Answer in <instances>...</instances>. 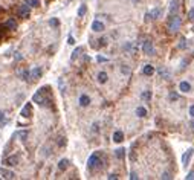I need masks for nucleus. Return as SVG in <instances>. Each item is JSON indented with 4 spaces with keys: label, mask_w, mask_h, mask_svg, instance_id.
<instances>
[{
    "label": "nucleus",
    "mask_w": 194,
    "mask_h": 180,
    "mask_svg": "<svg viewBox=\"0 0 194 180\" xmlns=\"http://www.w3.org/2000/svg\"><path fill=\"white\" fill-rule=\"evenodd\" d=\"M180 23H182L180 17L177 14H171L170 20H168V29H170V32H176V31L180 28Z\"/></svg>",
    "instance_id": "obj_1"
},
{
    "label": "nucleus",
    "mask_w": 194,
    "mask_h": 180,
    "mask_svg": "<svg viewBox=\"0 0 194 180\" xmlns=\"http://www.w3.org/2000/svg\"><path fill=\"white\" fill-rule=\"evenodd\" d=\"M101 163V160H99V153H93L90 157H89V160H87V168L89 169H95V168H98Z\"/></svg>",
    "instance_id": "obj_2"
},
{
    "label": "nucleus",
    "mask_w": 194,
    "mask_h": 180,
    "mask_svg": "<svg viewBox=\"0 0 194 180\" xmlns=\"http://www.w3.org/2000/svg\"><path fill=\"white\" fill-rule=\"evenodd\" d=\"M43 89H45V87H41V89L38 90V92H35V93H34V96H32V102L38 104V105H45L46 99L43 98Z\"/></svg>",
    "instance_id": "obj_3"
},
{
    "label": "nucleus",
    "mask_w": 194,
    "mask_h": 180,
    "mask_svg": "<svg viewBox=\"0 0 194 180\" xmlns=\"http://www.w3.org/2000/svg\"><path fill=\"white\" fill-rule=\"evenodd\" d=\"M3 163H5V166H8V168H9V166L19 165V156H17V154H12V156H9V157H6Z\"/></svg>",
    "instance_id": "obj_4"
},
{
    "label": "nucleus",
    "mask_w": 194,
    "mask_h": 180,
    "mask_svg": "<svg viewBox=\"0 0 194 180\" xmlns=\"http://www.w3.org/2000/svg\"><path fill=\"white\" fill-rule=\"evenodd\" d=\"M142 50H144V54L145 55H153L154 54V47H153V43L147 40V41H144V45H142Z\"/></svg>",
    "instance_id": "obj_5"
},
{
    "label": "nucleus",
    "mask_w": 194,
    "mask_h": 180,
    "mask_svg": "<svg viewBox=\"0 0 194 180\" xmlns=\"http://www.w3.org/2000/svg\"><path fill=\"white\" fill-rule=\"evenodd\" d=\"M19 14H20L21 17H29V14H31V6L26 5V3H21V5L19 6Z\"/></svg>",
    "instance_id": "obj_6"
},
{
    "label": "nucleus",
    "mask_w": 194,
    "mask_h": 180,
    "mask_svg": "<svg viewBox=\"0 0 194 180\" xmlns=\"http://www.w3.org/2000/svg\"><path fill=\"white\" fill-rule=\"evenodd\" d=\"M31 78L32 80H40L41 78V75H43V70H41V67H38V66H35V67L31 70Z\"/></svg>",
    "instance_id": "obj_7"
},
{
    "label": "nucleus",
    "mask_w": 194,
    "mask_h": 180,
    "mask_svg": "<svg viewBox=\"0 0 194 180\" xmlns=\"http://www.w3.org/2000/svg\"><path fill=\"white\" fill-rule=\"evenodd\" d=\"M104 29H105V26H104L103 21L95 20L93 23H92V31H93V32H103Z\"/></svg>",
    "instance_id": "obj_8"
},
{
    "label": "nucleus",
    "mask_w": 194,
    "mask_h": 180,
    "mask_svg": "<svg viewBox=\"0 0 194 180\" xmlns=\"http://www.w3.org/2000/svg\"><path fill=\"white\" fill-rule=\"evenodd\" d=\"M0 175H2L3 179H14L15 177V174L12 173V171L6 169L5 166H2V168H0Z\"/></svg>",
    "instance_id": "obj_9"
},
{
    "label": "nucleus",
    "mask_w": 194,
    "mask_h": 180,
    "mask_svg": "<svg viewBox=\"0 0 194 180\" xmlns=\"http://www.w3.org/2000/svg\"><path fill=\"white\" fill-rule=\"evenodd\" d=\"M193 153H194V150H193V148H189V150H187V153L182 156V163H183V166H187V165L189 163V159H191Z\"/></svg>",
    "instance_id": "obj_10"
},
{
    "label": "nucleus",
    "mask_w": 194,
    "mask_h": 180,
    "mask_svg": "<svg viewBox=\"0 0 194 180\" xmlns=\"http://www.w3.org/2000/svg\"><path fill=\"white\" fill-rule=\"evenodd\" d=\"M148 14V19H159L161 14H162V9L161 8H154V9H151L150 12H147Z\"/></svg>",
    "instance_id": "obj_11"
},
{
    "label": "nucleus",
    "mask_w": 194,
    "mask_h": 180,
    "mask_svg": "<svg viewBox=\"0 0 194 180\" xmlns=\"http://www.w3.org/2000/svg\"><path fill=\"white\" fill-rule=\"evenodd\" d=\"M113 140L116 143H119V142H122V140H124V133H122L121 130H116L113 133Z\"/></svg>",
    "instance_id": "obj_12"
},
{
    "label": "nucleus",
    "mask_w": 194,
    "mask_h": 180,
    "mask_svg": "<svg viewBox=\"0 0 194 180\" xmlns=\"http://www.w3.org/2000/svg\"><path fill=\"white\" fill-rule=\"evenodd\" d=\"M157 73H159L164 80H170V72H168V69H167V67H159V69H157Z\"/></svg>",
    "instance_id": "obj_13"
},
{
    "label": "nucleus",
    "mask_w": 194,
    "mask_h": 180,
    "mask_svg": "<svg viewBox=\"0 0 194 180\" xmlns=\"http://www.w3.org/2000/svg\"><path fill=\"white\" fill-rule=\"evenodd\" d=\"M78 101H80V105H81V107H87V105L90 104V98H89L87 95H81Z\"/></svg>",
    "instance_id": "obj_14"
},
{
    "label": "nucleus",
    "mask_w": 194,
    "mask_h": 180,
    "mask_svg": "<svg viewBox=\"0 0 194 180\" xmlns=\"http://www.w3.org/2000/svg\"><path fill=\"white\" fill-rule=\"evenodd\" d=\"M20 115L23 116V118H29V116H31V104H29V102L26 104V105H25L23 108H21Z\"/></svg>",
    "instance_id": "obj_15"
},
{
    "label": "nucleus",
    "mask_w": 194,
    "mask_h": 180,
    "mask_svg": "<svg viewBox=\"0 0 194 180\" xmlns=\"http://www.w3.org/2000/svg\"><path fill=\"white\" fill-rule=\"evenodd\" d=\"M142 72H144V75L151 76L153 73H154V67H153V66H150V64H145V66H144V69H142Z\"/></svg>",
    "instance_id": "obj_16"
},
{
    "label": "nucleus",
    "mask_w": 194,
    "mask_h": 180,
    "mask_svg": "<svg viewBox=\"0 0 194 180\" xmlns=\"http://www.w3.org/2000/svg\"><path fill=\"white\" fill-rule=\"evenodd\" d=\"M179 89H180V92L187 93V92L191 90V84H189V82H187V81H182V82L179 84Z\"/></svg>",
    "instance_id": "obj_17"
},
{
    "label": "nucleus",
    "mask_w": 194,
    "mask_h": 180,
    "mask_svg": "<svg viewBox=\"0 0 194 180\" xmlns=\"http://www.w3.org/2000/svg\"><path fill=\"white\" fill-rule=\"evenodd\" d=\"M67 168H69V160L67 159H61L58 162V169L60 171H66Z\"/></svg>",
    "instance_id": "obj_18"
},
{
    "label": "nucleus",
    "mask_w": 194,
    "mask_h": 180,
    "mask_svg": "<svg viewBox=\"0 0 194 180\" xmlns=\"http://www.w3.org/2000/svg\"><path fill=\"white\" fill-rule=\"evenodd\" d=\"M19 76H20V80H23V81H28L29 78H31V73H29V70L23 69V70H20V72H19Z\"/></svg>",
    "instance_id": "obj_19"
},
{
    "label": "nucleus",
    "mask_w": 194,
    "mask_h": 180,
    "mask_svg": "<svg viewBox=\"0 0 194 180\" xmlns=\"http://www.w3.org/2000/svg\"><path fill=\"white\" fill-rule=\"evenodd\" d=\"M107 73H105V72H99L98 73V82H99V84H104V82H107Z\"/></svg>",
    "instance_id": "obj_20"
},
{
    "label": "nucleus",
    "mask_w": 194,
    "mask_h": 180,
    "mask_svg": "<svg viewBox=\"0 0 194 180\" xmlns=\"http://www.w3.org/2000/svg\"><path fill=\"white\" fill-rule=\"evenodd\" d=\"M17 136L20 137V140H23V142H25V140L28 139V136H29V131H28V130H21V131H19V133H17Z\"/></svg>",
    "instance_id": "obj_21"
},
{
    "label": "nucleus",
    "mask_w": 194,
    "mask_h": 180,
    "mask_svg": "<svg viewBox=\"0 0 194 180\" xmlns=\"http://www.w3.org/2000/svg\"><path fill=\"white\" fill-rule=\"evenodd\" d=\"M115 156H116L118 159H124V157H125V150H124V148H118V150H115Z\"/></svg>",
    "instance_id": "obj_22"
},
{
    "label": "nucleus",
    "mask_w": 194,
    "mask_h": 180,
    "mask_svg": "<svg viewBox=\"0 0 194 180\" xmlns=\"http://www.w3.org/2000/svg\"><path fill=\"white\" fill-rule=\"evenodd\" d=\"M26 5H29L31 8H37L40 6V0H25Z\"/></svg>",
    "instance_id": "obj_23"
},
{
    "label": "nucleus",
    "mask_w": 194,
    "mask_h": 180,
    "mask_svg": "<svg viewBox=\"0 0 194 180\" xmlns=\"http://www.w3.org/2000/svg\"><path fill=\"white\" fill-rule=\"evenodd\" d=\"M136 115H138L139 118H145L147 116V110H145L144 107H138L136 108Z\"/></svg>",
    "instance_id": "obj_24"
},
{
    "label": "nucleus",
    "mask_w": 194,
    "mask_h": 180,
    "mask_svg": "<svg viewBox=\"0 0 194 180\" xmlns=\"http://www.w3.org/2000/svg\"><path fill=\"white\" fill-rule=\"evenodd\" d=\"M6 28H11V29H15L17 28V21L14 19H9V20H6Z\"/></svg>",
    "instance_id": "obj_25"
},
{
    "label": "nucleus",
    "mask_w": 194,
    "mask_h": 180,
    "mask_svg": "<svg viewBox=\"0 0 194 180\" xmlns=\"http://www.w3.org/2000/svg\"><path fill=\"white\" fill-rule=\"evenodd\" d=\"M81 52H83V47H77V49L73 50V54H72V56H70V60H72V61H75V60H77V56L80 55Z\"/></svg>",
    "instance_id": "obj_26"
},
{
    "label": "nucleus",
    "mask_w": 194,
    "mask_h": 180,
    "mask_svg": "<svg viewBox=\"0 0 194 180\" xmlns=\"http://www.w3.org/2000/svg\"><path fill=\"white\" fill-rule=\"evenodd\" d=\"M141 98H142L144 101H150V99H151V92H150V90H145V92H142Z\"/></svg>",
    "instance_id": "obj_27"
},
{
    "label": "nucleus",
    "mask_w": 194,
    "mask_h": 180,
    "mask_svg": "<svg viewBox=\"0 0 194 180\" xmlns=\"http://www.w3.org/2000/svg\"><path fill=\"white\" fill-rule=\"evenodd\" d=\"M49 26H51V28H58V26H60V20L55 19V17H54V19H51L49 20Z\"/></svg>",
    "instance_id": "obj_28"
},
{
    "label": "nucleus",
    "mask_w": 194,
    "mask_h": 180,
    "mask_svg": "<svg viewBox=\"0 0 194 180\" xmlns=\"http://www.w3.org/2000/svg\"><path fill=\"white\" fill-rule=\"evenodd\" d=\"M177 8H179V0H173V2H171V6H170V12L173 14Z\"/></svg>",
    "instance_id": "obj_29"
},
{
    "label": "nucleus",
    "mask_w": 194,
    "mask_h": 180,
    "mask_svg": "<svg viewBox=\"0 0 194 180\" xmlns=\"http://www.w3.org/2000/svg\"><path fill=\"white\" fill-rule=\"evenodd\" d=\"M86 11H87V6L86 5H81L80 8H78V17H83L86 14Z\"/></svg>",
    "instance_id": "obj_30"
},
{
    "label": "nucleus",
    "mask_w": 194,
    "mask_h": 180,
    "mask_svg": "<svg viewBox=\"0 0 194 180\" xmlns=\"http://www.w3.org/2000/svg\"><path fill=\"white\" fill-rule=\"evenodd\" d=\"M177 99H179V95L174 93V92H171L170 93V101H177Z\"/></svg>",
    "instance_id": "obj_31"
},
{
    "label": "nucleus",
    "mask_w": 194,
    "mask_h": 180,
    "mask_svg": "<svg viewBox=\"0 0 194 180\" xmlns=\"http://www.w3.org/2000/svg\"><path fill=\"white\" fill-rule=\"evenodd\" d=\"M96 61H98V63H107V58H105V56H101V55H98L96 56Z\"/></svg>",
    "instance_id": "obj_32"
},
{
    "label": "nucleus",
    "mask_w": 194,
    "mask_h": 180,
    "mask_svg": "<svg viewBox=\"0 0 194 180\" xmlns=\"http://www.w3.org/2000/svg\"><path fill=\"white\" fill-rule=\"evenodd\" d=\"M187 47V41L185 40H180V43H179V49H185Z\"/></svg>",
    "instance_id": "obj_33"
},
{
    "label": "nucleus",
    "mask_w": 194,
    "mask_h": 180,
    "mask_svg": "<svg viewBox=\"0 0 194 180\" xmlns=\"http://www.w3.org/2000/svg\"><path fill=\"white\" fill-rule=\"evenodd\" d=\"M14 58H15V61H20L21 58H23V55L20 54V52H15V55H14Z\"/></svg>",
    "instance_id": "obj_34"
},
{
    "label": "nucleus",
    "mask_w": 194,
    "mask_h": 180,
    "mask_svg": "<svg viewBox=\"0 0 194 180\" xmlns=\"http://www.w3.org/2000/svg\"><path fill=\"white\" fill-rule=\"evenodd\" d=\"M67 43H69V45H75V40H73L72 35H69V37H67Z\"/></svg>",
    "instance_id": "obj_35"
},
{
    "label": "nucleus",
    "mask_w": 194,
    "mask_h": 180,
    "mask_svg": "<svg viewBox=\"0 0 194 180\" xmlns=\"http://www.w3.org/2000/svg\"><path fill=\"white\" fill-rule=\"evenodd\" d=\"M187 180H194V171H191V173L187 175Z\"/></svg>",
    "instance_id": "obj_36"
},
{
    "label": "nucleus",
    "mask_w": 194,
    "mask_h": 180,
    "mask_svg": "<svg viewBox=\"0 0 194 180\" xmlns=\"http://www.w3.org/2000/svg\"><path fill=\"white\" fill-rule=\"evenodd\" d=\"M107 179H110V180H116L118 175H116V174H110V175H107Z\"/></svg>",
    "instance_id": "obj_37"
},
{
    "label": "nucleus",
    "mask_w": 194,
    "mask_h": 180,
    "mask_svg": "<svg viewBox=\"0 0 194 180\" xmlns=\"http://www.w3.org/2000/svg\"><path fill=\"white\" fill-rule=\"evenodd\" d=\"M99 41V46H105V41H107V40H105V38H101V40H98Z\"/></svg>",
    "instance_id": "obj_38"
},
{
    "label": "nucleus",
    "mask_w": 194,
    "mask_h": 180,
    "mask_svg": "<svg viewBox=\"0 0 194 180\" xmlns=\"http://www.w3.org/2000/svg\"><path fill=\"white\" fill-rule=\"evenodd\" d=\"M130 179H131V180H136V179H138V174H136V173H131V174H130Z\"/></svg>",
    "instance_id": "obj_39"
},
{
    "label": "nucleus",
    "mask_w": 194,
    "mask_h": 180,
    "mask_svg": "<svg viewBox=\"0 0 194 180\" xmlns=\"http://www.w3.org/2000/svg\"><path fill=\"white\" fill-rule=\"evenodd\" d=\"M162 179H171V175L168 173H164V174H162Z\"/></svg>",
    "instance_id": "obj_40"
},
{
    "label": "nucleus",
    "mask_w": 194,
    "mask_h": 180,
    "mask_svg": "<svg viewBox=\"0 0 194 180\" xmlns=\"http://www.w3.org/2000/svg\"><path fill=\"white\" fill-rule=\"evenodd\" d=\"M189 115L194 118V105H191V107H189Z\"/></svg>",
    "instance_id": "obj_41"
},
{
    "label": "nucleus",
    "mask_w": 194,
    "mask_h": 180,
    "mask_svg": "<svg viewBox=\"0 0 194 180\" xmlns=\"http://www.w3.org/2000/svg\"><path fill=\"white\" fill-rule=\"evenodd\" d=\"M122 72H124V73H127V75H129V73H130V69H129V67H122Z\"/></svg>",
    "instance_id": "obj_42"
},
{
    "label": "nucleus",
    "mask_w": 194,
    "mask_h": 180,
    "mask_svg": "<svg viewBox=\"0 0 194 180\" xmlns=\"http://www.w3.org/2000/svg\"><path fill=\"white\" fill-rule=\"evenodd\" d=\"M3 119H5V113H3L2 110H0V122H2Z\"/></svg>",
    "instance_id": "obj_43"
},
{
    "label": "nucleus",
    "mask_w": 194,
    "mask_h": 180,
    "mask_svg": "<svg viewBox=\"0 0 194 180\" xmlns=\"http://www.w3.org/2000/svg\"><path fill=\"white\" fill-rule=\"evenodd\" d=\"M189 19H194V9L189 11Z\"/></svg>",
    "instance_id": "obj_44"
},
{
    "label": "nucleus",
    "mask_w": 194,
    "mask_h": 180,
    "mask_svg": "<svg viewBox=\"0 0 194 180\" xmlns=\"http://www.w3.org/2000/svg\"><path fill=\"white\" fill-rule=\"evenodd\" d=\"M93 131H98V124H93Z\"/></svg>",
    "instance_id": "obj_45"
},
{
    "label": "nucleus",
    "mask_w": 194,
    "mask_h": 180,
    "mask_svg": "<svg viewBox=\"0 0 194 180\" xmlns=\"http://www.w3.org/2000/svg\"><path fill=\"white\" fill-rule=\"evenodd\" d=\"M191 127H193V128H194V119L191 121Z\"/></svg>",
    "instance_id": "obj_46"
}]
</instances>
